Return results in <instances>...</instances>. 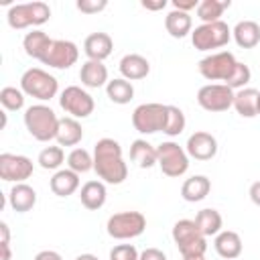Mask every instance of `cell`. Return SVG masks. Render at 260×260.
Wrapping results in <instances>:
<instances>
[{
  "instance_id": "6da1fadb",
  "label": "cell",
  "mask_w": 260,
  "mask_h": 260,
  "mask_svg": "<svg viewBox=\"0 0 260 260\" xmlns=\"http://www.w3.org/2000/svg\"><path fill=\"white\" fill-rule=\"evenodd\" d=\"M93 171L108 185H120L128 177V165L122 156V146L114 138H100L93 144Z\"/></svg>"
},
{
  "instance_id": "7a4b0ae2",
  "label": "cell",
  "mask_w": 260,
  "mask_h": 260,
  "mask_svg": "<svg viewBox=\"0 0 260 260\" xmlns=\"http://www.w3.org/2000/svg\"><path fill=\"white\" fill-rule=\"evenodd\" d=\"M24 126L35 140L49 142V140H55V136H57L59 118L53 112V108H49L45 104H35L24 110Z\"/></svg>"
},
{
  "instance_id": "3957f363",
  "label": "cell",
  "mask_w": 260,
  "mask_h": 260,
  "mask_svg": "<svg viewBox=\"0 0 260 260\" xmlns=\"http://www.w3.org/2000/svg\"><path fill=\"white\" fill-rule=\"evenodd\" d=\"M173 242L177 244L183 258L205 256L207 252V238L201 234L195 219H179L173 225Z\"/></svg>"
},
{
  "instance_id": "277c9868",
  "label": "cell",
  "mask_w": 260,
  "mask_h": 260,
  "mask_svg": "<svg viewBox=\"0 0 260 260\" xmlns=\"http://www.w3.org/2000/svg\"><path fill=\"white\" fill-rule=\"evenodd\" d=\"M20 89L24 91V95H30V98L41 100V102H49L57 95L59 81H57L55 75L47 73L45 69L30 67L20 77Z\"/></svg>"
},
{
  "instance_id": "5b68a950",
  "label": "cell",
  "mask_w": 260,
  "mask_h": 260,
  "mask_svg": "<svg viewBox=\"0 0 260 260\" xmlns=\"http://www.w3.org/2000/svg\"><path fill=\"white\" fill-rule=\"evenodd\" d=\"M51 18V8L45 2H24V4H14L8 8L6 20L8 26L14 30H22L28 26H41Z\"/></svg>"
},
{
  "instance_id": "8992f818",
  "label": "cell",
  "mask_w": 260,
  "mask_h": 260,
  "mask_svg": "<svg viewBox=\"0 0 260 260\" xmlns=\"http://www.w3.org/2000/svg\"><path fill=\"white\" fill-rule=\"evenodd\" d=\"M232 39V28L223 22H207L199 24L191 30V43L197 51H211V49H221L230 43Z\"/></svg>"
},
{
  "instance_id": "52a82bcc",
  "label": "cell",
  "mask_w": 260,
  "mask_h": 260,
  "mask_svg": "<svg viewBox=\"0 0 260 260\" xmlns=\"http://www.w3.org/2000/svg\"><path fill=\"white\" fill-rule=\"evenodd\" d=\"M146 230V217L140 211H120L108 217L106 232L114 240H132Z\"/></svg>"
},
{
  "instance_id": "ba28073f",
  "label": "cell",
  "mask_w": 260,
  "mask_h": 260,
  "mask_svg": "<svg viewBox=\"0 0 260 260\" xmlns=\"http://www.w3.org/2000/svg\"><path fill=\"white\" fill-rule=\"evenodd\" d=\"M156 165L160 167L162 175L167 177H181L189 169V154L183 146H179L173 140H167L156 146Z\"/></svg>"
},
{
  "instance_id": "9c48e42d",
  "label": "cell",
  "mask_w": 260,
  "mask_h": 260,
  "mask_svg": "<svg viewBox=\"0 0 260 260\" xmlns=\"http://www.w3.org/2000/svg\"><path fill=\"white\" fill-rule=\"evenodd\" d=\"M167 124V106L150 102V104H140L132 112V126L140 134H154L162 132Z\"/></svg>"
},
{
  "instance_id": "30bf717a",
  "label": "cell",
  "mask_w": 260,
  "mask_h": 260,
  "mask_svg": "<svg viewBox=\"0 0 260 260\" xmlns=\"http://www.w3.org/2000/svg\"><path fill=\"white\" fill-rule=\"evenodd\" d=\"M238 65V59L234 57V53L230 51H219V53H211L207 57H203L197 65L201 77H205L207 81H228L234 73Z\"/></svg>"
},
{
  "instance_id": "8fae6325",
  "label": "cell",
  "mask_w": 260,
  "mask_h": 260,
  "mask_svg": "<svg viewBox=\"0 0 260 260\" xmlns=\"http://www.w3.org/2000/svg\"><path fill=\"white\" fill-rule=\"evenodd\" d=\"M59 106L71 118L79 120V118H87V116L93 114L95 102L89 95V91H85L83 87H79V85H67L61 91V95H59Z\"/></svg>"
},
{
  "instance_id": "7c38bea8",
  "label": "cell",
  "mask_w": 260,
  "mask_h": 260,
  "mask_svg": "<svg viewBox=\"0 0 260 260\" xmlns=\"http://www.w3.org/2000/svg\"><path fill=\"white\" fill-rule=\"evenodd\" d=\"M236 91L230 89L225 83H207L197 91V104L205 112H225L234 108Z\"/></svg>"
},
{
  "instance_id": "4fadbf2b",
  "label": "cell",
  "mask_w": 260,
  "mask_h": 260,
  "mask_svg": "<svg viewBox=\"0 0 260 260\" xmlns=\"http://www.w3.org/2000/svg\"><path fill=\"white\" fill-rule=\"evenodd\" d=\"M35 171V165L24 154L2 152L0 154V179L6 183H24Z\"/></svg>"
},
{
  "instance_id": "5bb4252c",
  "label": "cell",
  "mask_w": 260,
  "mask_h": 260,
  "mask_svg": "<svg viewBox=\"0 0 260 260\" xmlns=\"http://www.w3.org/2000/svg\"><path fill=\"white\" fill-rule=\"evenodd\" d=\"M79 59V49L73 41H65V39H57L53 41L49 53L45 55V59L41 61L43 65H49L53 69H69L71 65H75Z\"/></svg>"
},
{
  "instance_id": "9a60e30c",
  "label": "cell",
  "mask_w": 260,
  "mask_h": 260,
  "mask_svg": "<svg viewBox=\"0 0 260 260\" xmlns=\"http://www.w3.org/2000/svg\"><path fill=\"white\" fill-rule=\"evenodd\" d=\"M185 150L189 154V158L195 160H211L217 154V140L213 134L205 132V130H197L187 138Z\"/></svg>"
},
{
  "instance_id": "2e32d148",
  "label": "cell",
  "mask_w": 260,
  "mask_h": 260,
  "mask_svg": "<svg viewBox=\"0 0 260 260\" xmlns=\"http://www.w3.org/2000/svg\"><path fill=\"white\" fill-rule=\"evenodd\" d=\"M112 49H114V41L108 32H91L85 37L83 41V53L87 55L89 61H104L112 55Z\"/></svg>"
},
{
  "instance_id": "e0dca14e",
  "label": "cell",
  "mask_w": 260,
  "mask_h": 260,
  "mask_svg": "<svg viewBox=\"0 0 260 260\" xmlns=\"http://www.w3.org/2000/svg\"><path fill=\"white\" fill-rule=\"evenodd\" d=\"M79 199H81V205L89 211H98L104 207L106 199H108V189H106V183L104 181H87L81 185L79 189Z\"/></svg>"
},
{
  "instance_id": "ac0fdd59",
  "label": "cell",
  "mask_w": 260,
  "mask_h": 260,
  "mask_svg": "<svg viewBox=\"0 0 260 260\" xmlns=\"http://www.w3.org/2000/svg\"><path fill=\"white\" fill-rule=\"evenodd\" d=\"M120 73L124 79L128 81H138V79H144L148 73H150V63L146 57L138 55V53H128L120 59Z\"/></svg>"
},
{
  "instance_id": "d6986e66",
  "label": "cell",
  "mask_w": 260,
  "mask_h": 260,
  "mask_svg": "<svg viewBox=\"0 0 260 260\" xmlns=\"http://www.w3.org/2000/svg\"><path fill=\"white\" fill-rule=\"evenodd\" d=\"M213 248H215V252H217L221 258H225V260H236V258L242 254L244 244H242V238H240L238 232H234V230H221V232L215 236V240H213Z\"/></svg>"
},
{
  "instance_id": "ffe728a7",
  "label": "cell",
  "mask_w": 260,
  "mask_h": 260,
  "mask_svg": "<svg viewBox=\"0 0 260 260\" xmlns=\"http://www.w3.org/2000/svg\"><path fill=\"white\" fill-rule=\"evenodd\" d=\"M79 79H81V85L89 87V89H98V87H104L108 85V67L104 65V61H85L79 69Z\"/></svg>"
},
{
  "instance_id": "44dd1931",
  "label": "cell",
  "mask_w": 260,
  "mask_h": 260,
  "mask_svg": "<svg viewBox=\"0 0 260 260\" xmlns=\"http://www.w3.org/2000/svg\"><path fill=\"white\" fill-rule=\"evenodd\" d=\"M49 187L53 195L57 197H69L79 189V175L71 169H59L49 181Z\"/></svg>"
},
{
  "instance_id": "7402d4cb",
  "label": "cell",
  "mask_w": 260,
  "mask_h": 260,
  "mask_svg": "<svg viewBox=\"0 0 260 260\" xmlns=\"http://www.w3.org/2000/svg\"><path fill=\"white\" fill-rule=\"evenodd\" d=\"M8 203L16 213H26L37 205V191L26 183H16L8 193Z\"/></svg>"
},
{
  "instance_id": "603a6c76",
  "label": "cell",
  "mask_w": 260,
  "mask_h": 260,
  "mask_svg": "<svg viewBox=\"0 0 260 260\" xmlns=\"http://www.w3.org/2000/svg\"><path fill=\"white\" fill-rule=\"evenodd\" d=\"M51 45H53V39H51L47 32H43V30H30V32H26L24 39H22V49H24V53H26L28 57H32V59H39V61L45 59V55L49 53Z\"/></svg>"
},
{
  "instance_id": "cb8c5ba5",
  "label": "cell",
  "mask_w": 260,
  "mask_h": 260,
  "mask_svg": "<svg viewBox=\"0 0 260 260\" xmlns=\"http://www.w3.org/2000/svg\"><path fill=\"white\" fill-rule=\"evenodd\" d=\"M211 191V181L205 175H193L189 179L183 181L181 185V197L189 203H197L201 199H205Z\"/></svg>"
},
{
  "instance_id": "d4e9b609",
  "label": "cell",
  "mask_w": 260,
  "mask_h": 260,
  "mask_svg": "<svg viewBox=\"0 0 260 260\" xmlns=\"http://www.w3.org/2000/svg\"><path fill=\"white\" fill-rule=\"evenodd\" d=\"M232 37H234L238 47L254 49L260 43V24L256 20H240L232 28Z\"/></svg>"
},
{
  "instance_id": "484cf974",
  "label": "cell",
  "mask_w": 260,
  "mask_h": 260,
  "mask_svg": "<svg viewBox=\"0 0 260 260\" xmlns=\"http://www.w3.org/2000/svg\"><path fill=\"white\" fill-rule=\"evenodd\" d=\"M258 102H260V91L254 87L238 89L234 95V108L242 118L258 116Z\"/></svg>"
},
{
  "instance_id": "4316f807",
  "label": "cell",
  "mask_w": 260,
  "mask_h": 260,
  "mask_svg": "<svg viewBox=\"0 0 260 260\" xmlns=\"http://www.w3.org/2000/svg\"><path fill=\"white\" fill-rule=\"evenodd\" d=\"M81 138H83V128L75 118H71V116L59 118V128H57V136H55L59 146H75L81 142Z\"/></svg>"
},
{
  "instance_id": "83f0119b",
  "label": "cell",
  "mask_w": 260,
  "mask_h": 260,
  "mask_svg": "<svg viewBox=\"0 0 260 260\" xmlns=\"http://www.w3.org/2000/svg\"><path fill=\"white\" fill-rule=\"evenodd\" d=\"M165 28L173 39H183L193 30V18L189 12H181L173 8L165 16Z\"/></svg>"
},
{
  "instance_id": "f1b7e54d",
  "label": "cell",
  "mask_w": 260,
  "mask_h": 260,
  "mask_svg": "<svg viewBox=\"0 0 260 260\" xmlns=\"http://www.w3.org/2000/svg\"><path fill=\"white\" fill-rule=\"evenodd\" d=\"M130 160L140 169H150L156 165V146L146 142L144 138H138L130 144Z\"/></svg>"
},
{
  "instance_id": "f546056e",
  "label": "cell",
  "mask_w": 260,
  "mask_h": 260,
  "mask_svg": "<svg viewBox=\"0 0 260 260\" xmlns=\"http://www.w3.org/2000/svg\"><path fill=\"white\" fill-rule=\"evenodd\" d=\"M195 223H197V228L201 230V234H203L205 238H209V236L215 238V236L221 232V228H223V217H221V213H219L217 209L205 207V209L197 211Z\"/></svg>"
},
{
  "instance_id": "4dcf8cb0",
  "label": "cell",
  "mask_w": 260,
  "mask_h": 260,
  "mask_svg": "<svg viewBox=\"0 0 260 260\" xmlns=\"http://www.w3.org/2000/svg\"><path fill=\"white\" fill-rule=\"evenodd\" d=\"M106 95L110 98V102H114L118 106H124L134 98V85H132V81H128L124 77L110 79L108 85H106Z\"/></svg>"
},
{
  "instance_id": "1f68e13d",
  "label": "cell",
  "mask_w": 260,
  "mask_h": 260,
  "mask_svg": "<svg viewBox=\"0 0 260 260\" xmlns=\"http://www.w3.org/2000/svg\"><path fill=\"white\" fill-rule=\"evenodd\" d=\"M230 0H201L197 6V16L201 18V24L221 20V14L225 8H230Z\"/></svg>"
},
{
  "instance_id": "d6a6232c",
  "label": "cell",
  "mask_w": 260,
  "mask_h": 260,
  "mask_svg": "<svg viewBox=\"0 0 260 260\" xmlns=\"http://www.w3.org/2000/svg\"><path fill=\"white\" fill-rule=\"evenodd\" d=\"M65 160V152H63V146H45L41 152H39V158L37 162L41 165V169L45 171H57Z\"/></svg>"
},
{
  "instance_id": "836d02e7",
  "label": "cell",
  "mask_w": 260,
  "mask_h": 260,
  "mask_svg": "<svg viewBox=\"0 0 260 260\" xmlns=\"http://www.w3.org/2000/svg\"><path fill=\"white\" fill-rule=\"evenodd\" d=\"M67 169L75 171L77 175L91 171L93 169V154H89V150H85V148H73L67 154Z\"/></svg>"
},
{
  "instance_id": "e575fe53",
  "label": "cell",
  "mask_w": 260,
  "mask_h": 260,
  "mask_svg": "<svg viewBox=\"0 0 260 260\" xmlns=\"http://www.w3.org/2000/svg\"><path fill=\"white\" fill-rule=\"evenodd\" d=\"M185 126H187V118H185L183 110L169 104L167 106V124H165V130L162 132L173 138V136H179L185 130Z\"/></svg>"
},
{
  "instance_id": "d590c367",
  "label": "cell",
  "mask_w": 260,
  "mask_h": 260,
  "mask_svg": "<svg viewBox=\"0 0 260 260\" xmlns=\"http://www.w3.org/2000/svg\"><path fill=\"white\" fill-rule=\"evenodd\" d=\"M0 104L6 112H18L24 106V91L12 85H6L0 89Z\"/></svg>"
},
{
  "instance_id": "8d00e7d4",
  "label": "cell",
  "mask_w": 260,
  "mask_h": 260,
  "mask_svg": "<svg viewBox=\"0 0 260 260\" xmlns=\"http://www.w3.org/2000/svg\"><path fill=\"white\" fill-rule=\"evenodd\" d=\"M250 79H252V71H250V67H248L246 63L238 61V65H236V69H234L232 77L225 81V85H228L230 89L238 91V89H244V87L248 85V81H250Z\"/></svg>"
},
{
  "instance_id": "74e56055",
  "label": "cell",
  "mask_w": 260,
  "mask_h": 260,
  "mask_svg": "<svg viewBox=\"0 0 260 260\" xmlns=\"http://www.w3.org/2000/svg\"><path fill=\"white\" fill-rule=\"evenodd\" d=\"M140 252L134 244H118L110 250V260H138Z\"/></svg>"
},
{
  "instance_id": "f35d334b",
  "label": "cell",
  "mask_w": 260,
  "mask_h": 260,
  "mask_svg": "<svg viewBox=\"0 0 260 260\" xmlns=\"http://www.w3.org/2000/svg\"><path fill=\"white\" fill-rule=\"evenodd\" d=\"M75 6L83 14H98L108 6V0H77Z\"/></svg>"
},
{
  "instance_id": "ab89813d",
  "label": "cell",
  "mask_w": 260,
  "mask_h": 260,
  "mask_svg": "<svg viewBox=\"0 0 260 260\" xmlns=\"http://www.w3.org/2000/svg\"><path fill=\"white\" fill-rule=\"evenodd\" d=\"M138 260H167V254L158 248H146V250L140 252Z\"/></svg>"
},
{
  "instance_id": "60d3db41",
  "label": "cell",
  "mask_w": 260,
  "mask_h": 260,
  "mask_svg": "<svg viewBox=\"0 0 260 260\" xmlns=\"http://www.w3.org/2000/svg\"><path fill=\"white\" fill-rule=\"evenodd\" d=\"M197 6H199V0H173V8L181 12H191L193 8L197 10Z\"/></svg>"
},
{
  "instance_id": "b9f144b4",
  "label": "cell",
  "mask_w": 260,
  "mask_h": 260,
  "mask_svg": "<svg viewBox=\"0 0 260 260\" xmlns=\"http://www.w3.org/2000/svg\"><path fill=\"white\" fill-rule=\"evenodd\" d=\"M248 195H250L252 203L260 207V181H254V183L250 185V191H248Z\"/></svg>"
},
{
  "instance_id": "7bdbcfd3",
  "label": "cell",
  "mask_w": 260,
  "mask_h": 260,
  "mask_svg": "<svg viewBox=\"0 0 260 260\" xmlns=\"http://www.w3.org/2000/svg\"><path fill=\"white\" fill-rule=\"evenodd\" d=\"M35 260H63V258H61V254L55 252V250H41V252L35 256Z\"/></svg>"
},
{
  "instance_id": "ee69618b",
  "label": "cell",
  "mask_w": 260,
  "mask_h": 260,
  "mask_svg": "<svg viewBox=\"0 0 260 260\" xmlns=\"http://www.w3.org/2000/svg\"><path fill=\"white\" fill-rule=\"evenodd\" d=\"M165 6H167V0H156V2L142 0V8H146V10H162Z\"/></svg>"
},
{
  "instance_id": "f6af8a7d",
  "label": "cell",
  "mask_w": 260,
  "mask_h": 260,
  "mask_svg": "<svg viewBox=\"0 0 260 260\" xmlns=\"http://www.w3.org/2000/svg\"><path fill=\"white\" fill-rule=\"evenodd\" d=\"M0 244H10V230L6 221L0 223Z\"/></svg>"
},
{
  "instance_id": "bcb514c9",
  "label": "cell",
  "mask_w": 260,
  "mask_h": 260,
  "mask_svg": "<svg viewBox=\"0 0 260 260\" xmlns=\"http://www.w3.org/2000/svg\"><path fill=\"white\" fill-rule=\"evenodd\" d=\"M0 248H2V256H0V260H10V256H12V252H10V244H0Z\"/></svg>"
},
{
  "instance_id": "7dc6e473",
  "label": "cell",
  "mask_w": 260,
  "mask_h": 260,
  "mask_svg": "<svg viewBox=\"0 0 260 260\" xmlns=\"http://www.w3.org/2000/svg\"><path fill=\"white\" fill-rule=\"evenodd\" d=\"M75 260H100L95 254H79Z\"/></svg>"
},
{
  "instance_id": "c3c4849f",
  "label": "cell",
  "mask_w": 260,
  "mask_h": 260,
  "mask_svg": "<svg viewBox=\"0 0 260 260\" xmlns=\"http://www.w3.org/2000/svg\"><path fill=\"white\" fill-rule=\"evenodd\" d=\"M183 260H205V256H195V258H183Z\"/></svg>"
},
{
  "instance_id": "681fc988",
  "label": "cell",
  "mask_w": 260,
  "mask_h": 260,
  "mask_svg": "<svg viewBox=\"0 0 260 260\" xmlns=\"http://www.w3.org/2000/svg\"><path fill=\"white\" fill-rule=\"evenodd\" d=\"M258 116H260V102H258Z\"/></svg>"
}]
</instances>
